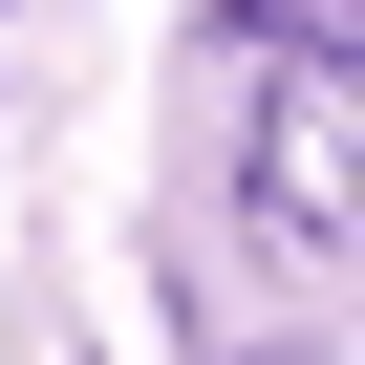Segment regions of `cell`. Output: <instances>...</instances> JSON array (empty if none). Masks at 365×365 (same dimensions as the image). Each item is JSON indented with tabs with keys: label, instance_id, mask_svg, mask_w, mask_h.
Here are the masks:
<instances>
[{
	"label": "cell",
	"instance_id": "obj_1",
	"mask_svg": "<svg viewBox=\"0 0 365 365\" xmlns=\"http://www.w3.org/2000/svg\"><path fill=\"white\" fill-rule=\"evenodd\" d=\"M237 194H258V215H279L301 258H344V86H322V65H301V108H279V129L237 150Z\"/></svg>",
	"mask_w": 365,
	"mask_h": 365
}]
</instances>
